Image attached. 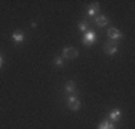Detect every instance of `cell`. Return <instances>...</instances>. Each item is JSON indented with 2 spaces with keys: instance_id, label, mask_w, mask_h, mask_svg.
<instances>
[{
  "instance_id": "cell-1",
  "label": "cell",
  "mask_w": 135,
  "mask_h": 129,
  "mask_svg": "<svg viewBox=\"0 0 135 129\" xmlns=\"http://www.w3.org/2000/svg\"><path fill=\"white\" fill-rule=\"evenodd\" d=\"M96 42V33L92 30H88L85 33V36L82 39V43L85 44V46H91V44H94Z\"/></svg>"
},
{
  "instance_id": "cell-2",
  "label": "cell",
  "mask_w": 135,
  "mask_h": 129,
  "mask_svg": "<svg viewBox=\"0 0 135 129\" xmlns=\"http://www.w3.org/2000/svg\"><path fill=\"white\" fill-rule=\"evenodd\" d=\"M62 57L63 59H76L78 57V50L75 47H63V52H62Z\"/></svg>"
},
{
  "instance_id": "cell-3",
  "label": "cell",
  "mask_w": 135,
  "mask_h": 129,
  "mask_svg": "<svg viewBox=\"0 0 135 129\" xmlns=\"http://www.w3.org/2000/svg\"><path fill=\"white\" fill-rule=\"evenodd\" d=\"M66 103H68V108H69L70 111H79V109H81V101H79L76 96H69Z\"/></svg>"
},
{
  "instance_id": "cell-4",
  "label": "cell",
  "mask_w": 135,
  "mask_h": 129,
  "mask_svg": "<svg viewBox=\"0 0 135 129\" xmlns=\"http://www.w3.org/2000/svg\"><path fill=\"white\" fill-rule=\"evenodd\" d=\"M104 52L107 54H115L118 52V46H117V43H115L114 40H109L107 42V43L104 44Z\"/></svg>"
},
{
  "instance_id": "cell-5",
  "label": "cell",
  "mask_w": 135,
  "mask_h": 129,
  "mask_svg": "<svg viewBox=\"0 0 135 129\" xmlns=\"http://www.w3.org/2000/svg\"><path fill=\"white\" fill-rule=\"evenodd\" d=\"M108 37L111 39V40H121L122 39V33L118 29H115V27H111V29H108Z\"/></svg>"
},
{
  "instance_id": "cell-6",
  "label": "cell",
  "mask_w": 135,
  "mask_h": 129,
  "mask_svg": "<svg viewBox=\"0 0 135 129\" xmlns=\"http://www.w3.org/2000/svg\"><path fill=\"white\" fill-rule=\"evenodd\" d=\"M108 118L111 119L112 122H118L121 119V111H119V109H114V111H111Z\"/></svg>"
},
{
  "instance_id": "cell-7",
  "label": "cell",
  "mask_w": 135,
  "mask_h": 129,
  "mask_svg": "<svg viewBox=\"0 0 135 129\" xmlns=\"http://www.w3.org/2000/svg\"><path fill=\"white\" fill-rule=\"evenodd\" d=\"M95 23H96V26H99V27H105V26H108L109 20L102 14V16H98V17L95 19Z\"/></svg>"
},
{
  "instance_id": "cell-8",
  "label": "cell",
  "mask_w": 135,
  "mask_h": 129,
  "mask_svg": "<svg viewBox=\"0 0 135 129\" xmlns=\"http://www.w3.org/2000/svg\"><path fill=\"white\" fill-rule=\"evenodd\" d=\"M98 129H117V128H115V125L112 123V122H109V121H102L101 123L98 125Z\"/></svg>"
},
{
  "instance_id": "cell-9",
  "label": "cell",
  "mask_w": 135,
  "mask_h": 129,
  "mask_svg": "<svg viewBox=\"0 0 135 129\" xmlns=\"http://www.w3.org/2000/svg\"><path fill=\"white\" fill-rule=\"evenodd\" d=\"M12 39H13L16 43H22V42L25 40V34L22 33V32H15V33L12 34Z\"/></svg>"
},
{
  "instance_id": "cell-10",
  "label": "cell",
  "mask_w": 135,
  "mask_h": 129,
  "mask_svg": "<svg viewBox=\"0 0 135 129\" xmlns=\"http://www.w3.org/2000/svg\"><path fill=\"white\" fill-rule=\"evenodd\" d=\"M65 90L68 93H75L76 92V85H75V82L73 80H69V82L66 83V86H65Z\"/></svg>"
},
{
  "instance_id": "cell-11",
  "label": "cell",
  "mask_w": 135,
  "mask_h": 129,
  "mask_svg": "<svg viewBox=\"0 0 135 129\" xmlns=\"http://www.w3.org/2000/svg\"><path fill=\"white\" fill-rule=\"evenodd\" d=\"M99 10V3L98 2H95L94 3V6H91V7H89V10H88V14L91 16V17H94V16L96 14V12Z\"/></svg>"
},
{
  "instance_id": "cell-12",
  "label": "cell",
  "mask_w": 135,
  "mask_h": 129,
  "mask_svg": "<svg viewBox=\"0 0 135 129\" xmlns=\"http://www.w3.org/2000/svg\"><path fill=\"white\" fill-rule=\"evenodd\" d=\"M78 29H79V32H86V29H88V22H79Z\"/></svg>"
},
{
  "instance_id": "cell-13",
  "label": "cell",
  "mask_w": 135,
  "mask_h": 129,
  "mask_svg": "<svg viewBox=\"0 0 135 129\" xmlns=\"http://www.w3.org/2000/svg\"><path fill=\"white\" fill-rule=\"evenodd\" d=\"M53 63L56 64V66H62V64H63V57L62 56H56V57H55V60H53Z\"/></svg>"
},
{
  "instance_id": "cell-14",
  "label": "cell",
  "mask_w": 135,
  "mask_h": 129,
  "mask_svg": "<svg viewBox=\"0 0 135 129\" xmlns=\"http://www.w3.org/2000/svg\"><path fill=\"white\" fill-rule=\"evenodd\" d=\"M2 66H3V57L0 56V67H2Z\"/></svg>"
}]
</instances>
